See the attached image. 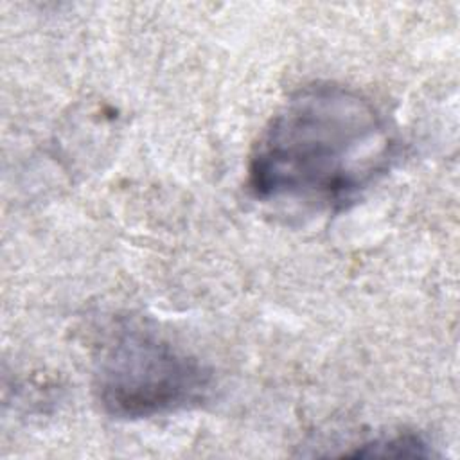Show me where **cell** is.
I'll use <instances>...</instances> for the list:
<instances>
[{"mask_svg": "<svg viewBox=\"0 0 460 460\" xmlns=\"http://www.w3.org/2000/svg\"><path fill=\"white\" fill-rule=\"evenodd\" d=\"M395 156V135L367 95L313 83L291 93L261 131L248 187L261 201L341 210L381 180Z\"/></svg>", "mask_w": 460, "mask_h": 460, "instance_id": "obj_1", "label": "cell"}, {"mask_svg": "<svg viewBox=\"0 0 460 460\" xmlns=\"http://www.w3.org/2000/svg\"><path fill=\"white\" fill-rule=\"evenodd\" d=\"M93 394L115 419H149L201 404L210 370L160 332L126 322L104 338L93 361Z\"/></svg>", "mask_w": 460, "mask_h": 460, "instance_id": "obj_2", "label": "cell"}, {"mask_svg": "<svg viewBox=\"0 0 460 460\" xmlns=\"http://www.w3.org/2000/svg\"><path fill=\"white\" fill-rule=\"evenodd\" d=\"M349 456H404V458H422V456H435L429 444L413 433H401L392 437H379L367 444H361L352 453H347Z\"/></svg>", "mask_w": 460, "mask_h": 460, "instance_id": "obj_3", "label": "cell"}]
</instances>
